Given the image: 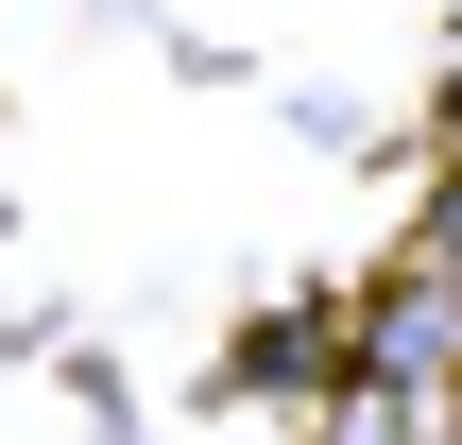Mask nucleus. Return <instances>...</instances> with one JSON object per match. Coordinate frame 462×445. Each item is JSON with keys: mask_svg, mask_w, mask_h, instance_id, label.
Instances as JSON below:
<instances>
[{"mask_svg": "<svg viewBox=\"0 0 462 445\" xmlns=\"http://www.w3.org/2000/svg\"><path fill=\"white\" fill-rule=\"evenodd\" d=\"M343 445H446V412H429V394H377V377H360V412H343Z\"/></svg>", "mask_w": 462, "mask_h": 445, "instance_id": "f257e3e1", "label": "nucleus"}]
</instances>
